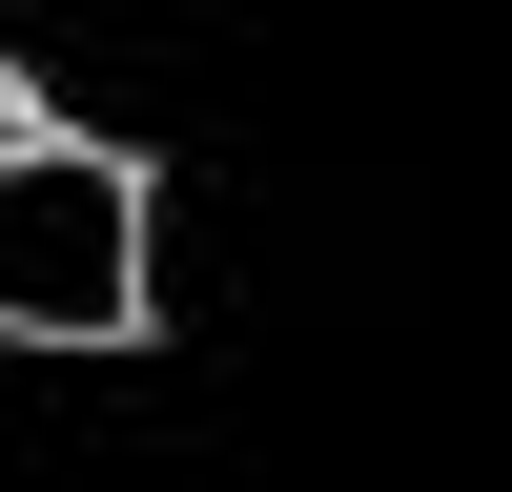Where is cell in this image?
<instances>
[{
  "label": "cell",
  "instance_id": "cell-1",
  "mask_svg": "<svg viewBox=\"0 0 512 492\" xmlns=\"http://www.w3.org/2000/svg\"><path fill=\"white\" fill-rule=\"evenodd\" d=\"M185 41H205V0H0V103H41V144L123 164V185L164 205L185 144H205Z\"/></svg>",
  "mask_w": 512,
  "mask_h": 492
},
{
  "label": "cell",
  "instance_id": "cell-2",
  "mask_svg": "<svg viewBox=\"0 0 512 492\" xmlns=\"http://www.w3.org/2000/svg\"><path fill=\"white\" fill-rule=\"evenodd\" d=\"M164 308V205L82 144H0V328L41 349H123Z\"/></svg>",
  "mask_w": 512,
  "mask_h": 492
},
{
  "label": "cell",
  "instance_id": "cell-3",
  "mask_svg": "<svg viewBox=\"0 0 512 492\" xmlns=\"http://www.w3.org/2000/svg\"><path fill=\"white\" fill-rule=\"evenodd\" d=\"M0 492H185V390L164 349H41L0 328Z\"/></svg>",
  "mask_w": 512,
  "mask_h": 492
}]
</instances>
